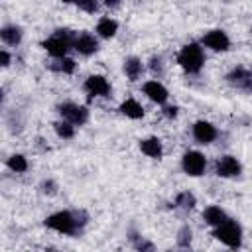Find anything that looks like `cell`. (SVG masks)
<instances>
[{"label": "cell", "instance_id": "603a6c76", "mask_svg": "<svg viewBox=\"0 0 252 252\" xmlns=\"http://www.w3.org/2000/svg\"><path fill=\"white\" fill-rule=\"evenodd\" d=\"M53 71H59V73H65V75H71L75 71V61L71 57H63V59H57L55 63L49 65Z\"/></svg>", "mask_w": 252, "mask_h": 252}, {"label": "cell", "instance_id": "9c48e42d", "mask_svg": "<svg viewBox=\"0 0 252 252\" xmlns=\"http://www.w3.org/2000/svg\"><path fill=\"white\" fill-rule=\"evenodd\" d=\"M201 41H203L205 47H209L213 51H226L230 47V39H228V35L222 30H211V32H207Z\"/></svg>", "mask_w": 252, "mask_h": 252}, {"label": "cell", "instance_id": "484cf974", "mask_svg": "<svg viewBox=\"0 0 252 252\" xmlns=\"http://www.w3.org/2000/svg\"><path fill=\"white\" fill-rule=\"evenodd\" d=\"M77 8H79V10H85V12H89V14H94V12L98 10V4H96V2H79Z\"/></svg>", "mask_w": 252, "mask_h": 252}, {"label": "cell", "instance_id": "ba28073f", "mask_svg": "<svg viewBox=\"0 0 252 252\" xmlns=\"http://www.w3.org/2000/svg\"><path fill=\"white\" fill-rule=\"evenodd\" d=\"M85 91L89 93V96H104V98H108L110 93H112L110 83L102 75H91V77H87Z\"/></svg>", "mask_w": 252, "mask_h": 252}, {"label": "cell", "instance_id": "7a4b0ae2", "mask_svg": "<svg viewBox=\"0 0 252 252\" xmlns=\"http://www.w3.org/2000/svg\"><path fill=\"white\" fill-rule=\"evenodd\" d=\"M75 35H77V33L71 32V30H55V33H53L51 37H47L41 45H43V49H45L51 57L63 59V57L67 55V51L73 47Z\"/></svg>", "mask_w": 252, "mask_h": 252}, {"label": "cell", "instance_id": "2e32d148", "mask_svg": "<svg viewBox=\"0 0 252 252\" xmlns=\"http://www.w3.org/2000/svg\"><path fill=\"white\" fill-rule=\"evenodd\" d=\"M120 112H122L124 116H128V118L138 120V118L144 116V106H142L138 100H134V98H126V100L120 104Z\"/></svg>", "mask_w": 252, "mask_h": 252}, {"label": "cell", "instance_id": "cb8c5ba5", "mask_svg": "<svg viewBox=\"0 0 252 252\" xmlns=\"http://www.w3.org/2000/svg\"><path fill=\"white\" fill-rule=\"evenodd\" d=\"M6 163H8V167H10L12 171H16V173H24V171L28 169V161H26V158H24L22 154H14V156H10Z\"/></svg>", "mask_w": 252, "mask_h": 252}, {"label": "cell", "instance_id": "8992f818", "mask_svg": "<svg viewBox=\"0 0 252 252\" xmlns=\"http://www.w3.org/2000/svg\"><path fill=\"white\" fill-rule=\"evenodd\" d=\"M205 165H207V158L197 150H189L181 158V167L191 177H199L205 171Z\"/></svg>", "mask_w": 252, "mask_h": 252}, {"label": "cell", "instance_id": "30bf717a", "mask_svg": "<svg viewBox=\"0 0 252 252\" xmlns=\"http://www.w3.org/2000/svg\"><path fill=\"white\" fill-rule=\"evenodd\" d=\"M240 171H242V165H240V161L236 158L222 156V158L217 159V175H220V177H236V175H240Z\"/></svg>", "mask_w": 252, "mask_h": 252}, {"label": "cell", "instance_id": "6da1fadb", "mask_svg": "<svg viewBox=\"0 0 252 252\" xmlns=\"http://www.w3.org/2000/svg\"><path fill=\"white\" fill-rule=\"evenodd\" d=\"M87 224V215L83 211H57L45 219V226L57 230L61 234H81L83 226Z\"/></svg>", "mask_w": 252, "mask_h": 252}, {"label": "cell", "instance_id": "f1b7e54d", "mask_svg": "<svg viewBox=\"0 0 252 252\" xmlns=\"http://www.w3.org/2000/svg\"><path fill=\"white\" fill-rule=\"evenodd\" d=\"M163 114H165L167 118H175V116H177V106H165V108H163Z\"/></svg>", "mask_w": 252, "mask_h": 252}, {"label": "cell", "instance_id": "4dcf8cb0", "mask_svg": "<svg viewBox=\"0 0 252 252\" xmlns=\"http://www.w3.org/2000/svg\"><path fill=\"white\" fill-rule=\"evenodd\" d=\"M45 252H57V250H53V248H49V250H45Z\"/></svg>", "mask_w": 252, "mask_h": 252}, {"label": "cell", "instance_id": "3957f363", "mask_svg": "<svg viewBox=\"0 0 252 252\" xmlns=\"http://www.w3.org/2000/svg\"><path fill=\"white\" fill-rule=\"evenodd\" d=\"M177 63L183 71L187 73H199L203 63H205V53H203V47L199 43H187L179 49L177 53Z\"/></svg>", "mask_w": 252, "mask_h": 252}, {"label": "cell", "instance_id": "e0dca14e", "mask_svg": "<svg viewBox=\"0 0 252 252\" xmlns=\"http://www.w3.org/2000/svg\"><path fill=\"white\" fill-rule=\"evenodd\" d=\"M116 32H118V22H116V20H112V18H100V20H98V24H96V33H98L100 37L108 39V37H112Z\"/></svg>", "mask_w": 252, "mask_h": 252}, {"label": "cell", "instance_id": "277c9868", "mask_svg": "<svg viewBox=\"0 0 252 252\" xmlns=\"http://www.w3.org/2000/svg\"><path fill=\"white\" fill-rule=\"evenodd\" d=\"M215 236H217L222 244H226L228 248H238V246L242 244V228H240V224H238L236 220H232V219H226L222 224H219V226L215 228Z\"/></svg>", "mask_w": 252, "mask_h": 252}, {"label": "cell", "instance_id": "f546056e", "mask_svg": "<svg viewBox=\"0 0 252 252\" xmlns=\"http://www.w3.org/2000/svg\"><path fill=\"white\" fill-rule=\"evenodd\" d=\"M0 59H2V67H8V65H10V55H8L6 49L0 51Z\"/></svg>", "mask_w": 252, "mask_h": 252}, {"label": "cell", "instance_id": "44dd1931", "mask_svg": "<svg viewBox=\"0 0 252 252\" xmlns=\"http://www.w3.org/2000/svg\"><path fill=\"white\" fill-rule=\"evenodd\" d=\"M130 242H132V246H134L138 252H156V246H154L148 238H144L142 234L132 232V234H130Z\"/></svg>", "mask_w": 252, "mask_h": 252}, {"label": "cell", "instance_id": "d6986e66", "mask_svg": "<svg viewBox=\"0 0 252 252\" xmlns=\"http://www.w3.org/2000/svg\"><path fill=\"white\" fill-rule=\"evenodd\" d=\"M142 71H144V67H142V61L138 57H126L124 59V73L130 81H138Z\"/></svg>", "mask_w": 252, "mask_h": 252}, {"label": "cell", "instance_id": "7c38bea8", "mask_svg": "<svg viewBox=\"0 0 252 252\" xmlns=\"http://www.w3.org/2000/svg\"><path fill=\"white\" fill-rule=\"evenodd\" d=\"M193 138H195L199 144H211V142L217 138V128H215L211 122L199 120V122L193 124Z\"/></svg>", "mask_w": 252, "mask_h": 252}, {"label": "cell", "instance_id": "52a82bcc", "mask_svg": "<svg viewBox=\"0 0 252 252\" xmlns=\"http://www.w3.org/2000/svg\"><path fill=\"white\" fill-rule=\"evenodd\" d=\"M226 83L238 91L252 93V69L248 67H234L226 73Z\"/></svg>", "mask_w": 252, "mask_h": 252}, {"label": "cell", "instance_id": "8fae6325", "mask_svg": "<svg viewBox=\"0 0 252 252\" xmlns=\"http://www.w3.org/2000/svg\"><path fill=\"white\" fill-rule=\"evenodd\" d=\"M73 47H75L81 55H93V53L98 49V41H96V37H94L93 33H89V32H81V33L75 35V43H73Z\"/></svg>", "mask_w": 252, "mask_h": 252}, {"label": "cell", "instance_id": "5b68a950", "mask_svg": "<svg viewBox=\"0 0 252 252\" xmlns=\"http://www.w3.org/2000/svg\"><path fill=\"white\" fill-rule=\"evenodd\" d=\"M57 110L63 116V120H67L73 126H83L89 120L87 106H81V104H75V102H63V104L57 106Z\"/></svg>", "mask_w": 252, "mask_h": 252}, {"label": "cell", "instance_id": "ac0fdd59", "mask_svg": "<svg viewBox=\"0 0 252 252\" xmlns=\"http://www.w3.org/2000/svg\"><path fill=\"white\" fill-rule=\"evenodd\" d=\"M0 37L6 45H18L22 41V28L18 26H4L0 30Z\"/></svg>", "mask_w": 252, "mask_h": 252}, {"label": "cell", "instance_id": "d4e9b609", "mask_svg": "<svg viewBox=\"0 0 252 252\" xmlns=\"http://www.w3.org/2000/svg\"><path fill=\"white\" fill-rule=\"evenodd\" d=\"M191 238H193V232H191V228H189L187 224L177 230V244H179L181 248H187V246L191 244Z\"/></svg>", "mask_w": 252, "mask_h": 252}, {"label": "cell", "instance_id": "4fadbf2b", "mask_svg": "<svg viewBox=\"0 0 252 252\" xmlns=\"http://www.w3.org/2000/svg\"><path fill=\"white\" fill-rule=\"evenodd\" d=\"M144 94H148V98L154 100V102H158V104H163L167 100V96H169L167 89L159 81H148V83H144Z\"/></svg>", "mask_w": 252, "mask_h": 252}, {"label": "cell", "instance_id": "4316f807", "mask_svg": "<svg viewBox=\"0 0 252 252\" xmlns=\"http://www.w3.org/2000/svg\"><path fill=\"white\" fill-rule=\"evenodd\" d=\"M152 71L154 73H161L163 71V65H161V57H152V63H150Z\"/></svg>", "mask_w": 252, "mask_h": 252}, {"label": "cell", "instance_id": "ffe728a7", "mask_svg": "<svg viewBox=\"0 0 252 252\" xmlns=\"http://www.w3.org/2000/svg\"><path fill=\"white\" fill-rule=\"evenodd\" d=\"M175 205H177L179 209H183V211H191V209L197 205V199H195V195H193L191 191H181V193H177V197H175Z\"/></svg>", "mask_w": 252, "mask_h": 252}, {"label": "cell", "instance_id": "5bb4252c", "mask_svg": "<svg viewBox=\"0 0 252 252\" xmlns=\"http://www.w3.org/2000/svg\"><path fill=\"white\" fill-rule=\"evenodd\" d=\"M140 150H142V154H146L148 158H154V159L161 158V154H163V148H161L159 138H154V136L142 140L140 142Z\"/></svg>", "mask_w": 252, "mask_h": 252}, {"label": "cell", "instance_id": "83f0119b", "mask_svg": "<svg viewBox=\"0 0 252 252\" xmlns=\"http://www.w3.org/2000/svg\"><path fill=\"white\" fill-rule=\"evenodd\" d=\"M41 187H43V193H49V195L55 193V183H53V181H43Z\"/></svg>", "mask_w": 252, "mask_h": 252}, {"label": "cell", "instance_id": "7402d4cb", "mask_svg": "<svg viewBox=\"0 0 252 252\" xmlns=\"http://www.w3.org/2000/svg\"><path fill=\"white\" fill-rule=\"evenodd\" d=\"M53 128H55V134H57L59 138H63V140H69V138L75 136V126L69 124L67 120H59V122H55Z\"/></svg>", "mask_w": 252, "mask_h": 252}, {"label": "cell", "instance_id": "9a60e30c", "mask_svg": "<svg viewBox=\"0 0 252 252\" xmlns=\"http://www.w3.org/2000/svg\"><path fill=\"white\" fill-rule=\"evenodd\" d=\"M203 219H205V222L207 224H211V226H219V224H222L228 217H226V213L220 209V207H217V205H211V207H207L205 211H203Z\"/></svg>", "mask_w": 252, "mask_h": 252}]
</instances>
